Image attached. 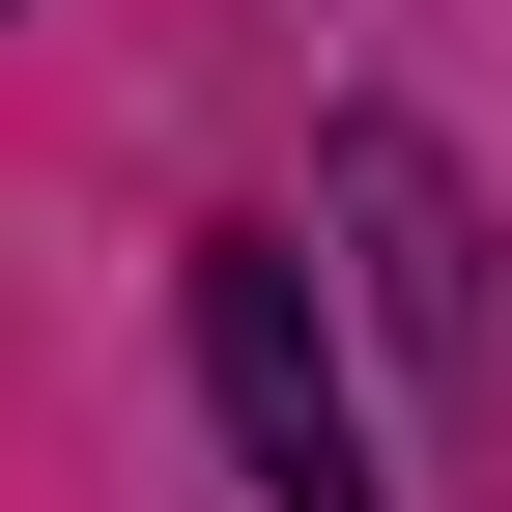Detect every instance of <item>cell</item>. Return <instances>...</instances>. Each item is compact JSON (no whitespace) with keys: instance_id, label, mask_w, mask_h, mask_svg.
<instances>
[{"instance_id":"6da1fadb","label":"cell","mask_w":512,"mask_h":512,"mask_svg":"<svg viewBox=\"0 0 512 512\" xmlns=\"http://www.w3.org/2000/svg\"><path fill=\"white\" fill-rule=\"evenodd\" d=\"M200 399H228L256 512H399L370 399H342V313H313V228H200Z\"/></svg>"},{"instance_id":"7a4b0ae2","label":"cell","mask_w":512,"mask_h":512,"mask_svg":"<svg viewBox=\"0 0 512 512\" xmlns=\"http://www.w3.org/2000/svg\"><path fill=\"white\" fill-rule=\"evenodd\" d=\"M342 256H370V313L427 342V399H484V370H512V285H484V200H456V171L399 143V114L342 143Z\"/></svg>"}]
</instances>
